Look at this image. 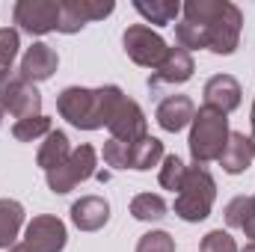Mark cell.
<instances>
[{"instance_id": "cell-4", "label": "cell", "mask_w": 255, "mask_h": 252, "mask_svg": "<svg viewBox=\"0 0 255 252\" xmlns=\"http://www.w3.org/2000/svg\"><path fill=\"white\" fill-rule=\"evenodd\" d=\"M217 199V181L205 166H187V178L175 196V214L184 223H202L211 217Z\"/></svg>"}, {"instance_id": "cell-14", "label": "cell", "mask_w": 255, "mask_h": 252, "mask_svg": "<svg viewBox=\"0 0 255 252\" xmlns=\"http://www.w3.org/2000/svg\"><path fill=\"white\" fill-rule=\"evenodd\" d=\"M57 65H60L57 51H54L51 45H45V42H36V45L27 48V54L21 57V77L30 80V83H39V80L54 77Z\"/></svg>"}, {"instance_id": "cell-27", "label": "cell", "mask_w": 255, "mask_h": 252, "mask_svg": "<svg viewBox=\"0 0 255 252\" xmlns=\"http://www.w3.org/2000/svg\"><path fill=\"white\" fill-rule=\"evenodd\" d=\"M136 252H175V238L169 232H145L136 244Z\"/></svg>"}, {"instance_id": "cell-36", "label": "cell", "mask_w": 255, "mask_h": 252, "mask_svg": "<svg viewBox=\"0 0 255 252\" xmlns=\"http://www.w3.org/2000/svg\"><path fill=\"white\" fill-rule=\"evenodd\" d=\"M253 199H255V196H253Z\"/></svg>"}, {"instance_id": "cell-29", "label": "cell", "mask_w": 255, "mask_h": 252, "mask_svg": "<svg viewBox=\"0 0 255 252\" xmlns=\"http://www.w3.org/2000/svg\"><path fill=\"white\" fill-rule=\"evenodd\" d=\"M83 27H86V24L65 6V0H60V27H57V30L65 33V36H71V33H77V30H83Z\"/></svg>"}, {"instance_id": "cell-17", "label": "cell", "mask_w": 255, "mask_h": 252, "mask_svg": "<svg viewBox=\"0 0 255 252\" xmlns=\"http://www.w3.org/2000/svg\"><path fill=\"white\" fill-rule=\"evenodd\" d=\"M253 157H255L253 136H247V133H241V130L229 133V142H226V148H223V154H220L223 169H226L229 175H241V172H247V166L253 163Z\"/></svg>"}, {"instance_id": "cell-3", "label": "cell", "mask_w": 255, "mask_h": 252, "mask_svg": "<svg viewBox=\"0 0 255 252\" xmlns=\"http://www.w3.org/2000/svg\"><path fill=\"white\" fill-rule=\"evenodd\" d=\"M229 116L223 110H214L208 104H202L196 110L190 122V157L196 160V166H205L211 160H220L226 142H229Z\"/></svg>"}, {"instance_id": "cell-16", "label": "cell", "mask_w": 255, "mask_h": 252, "mask_svg": "<svg viewBox=\"0 0 255 252\" xmlns=\"http://www.w3.org/2000/svg\"><path fill=\"white\" fill-rule=\"evenodd\" d=\"M193 116H196V107H193V101L187 95H169V98H163L157 104V113H154L157 125L163 127V130H169V133H178L181 127H187L193 122Z\"/></svg>"}, {"instance_id": "cell-19", "label": "cell", "mask_w": 255, "mask_h": 252, "mask_svg": "<svg viewBox=\"0 0 255 252\" xmlns=\"http://www.w3.org/2000/svg\"><path fill=\"white\" fill-rule=\"evenodd\" d=\"M24 226V208L15 199H0V250H12Z\"/></svg>"}, {"instance_id": "cell-13", "label": "cell", "mask_w": 255, "mask_h": 252, "mask_svg": "<svg viewBox=\"0 0 255 252\" xmlns=\"http://www.w3.org/2000/svg\"><path fill=\"white\" fill-rule=\"evenodd\" d=\"M202 95H205V104H208V107L223 110V113L229 116L232 110L241 107V95H244V92H241V83H238L232 74H214V77L205 83Z\"/></svg>"}, {"instance_id": "cell-21", "label": "cell", "mask_w": 255, "mask_h": 252, "mask_svg": "<svg viewBox=\"0 0 255 252\" xmlns=\"http://www.w3.org/2000/svg\"><path fill=\"white\" fill-rule=\"evenodd\" d=\"M130 214H133V220L154 223V220H163L166 217V202L157 193H139V196L130 199Z\"/></svg>"}, {"instance_id": "cell-1", "label": "cell", "mask_w": 255, "mask_h": 252, "mask_svg": "<svg viewBox=\"0 0 255 252\" xmlns=\"http://www.w3.org/2000/svg\"><path fill=\"white\" fill-rule=\"evenodd\" d=\"M184 21L205 27L208 33V51L229 57L238 51L241 42V27H244V12L229 3V0H187L181 6Z\"/></svg>"}, {"instance_id": "cell-5", "label": "cell", "mask_w": 255, "mask_h": 252, "mask_svg": "<svg viewBox=\"0 0 255 252\" xmlns=\"http://www.w3.org/2000/svg\"><path fill=\"white\" fill-rule=\"evenodd\" d=\"M104 163L113 169H136L145 172L151 166H157L163 160V142L157 136H142L136 142H119V139H107L104 142Z\"/></svg>"}, {"instance_id": "cell-6", "label": "cell", "mask_w": 255, "mask_h": 252, "mask_svg": "<svg viewBox=\"0 0 255 252\" xmlns=\"http://www.w3.org/2000/svg\"><path fill=\"white\" fill-rule=\"evenodd\" d=\"M122 45H125V54L142 68H157V65L166 60L169 48L163 42L160 33H154L151 27L145 24H130L122 36Z\"/></svg>"}, {"instance_id": "cell-24", "label": "cell", "mask_w": 255, "mask_h": 252, "mask_svg": "<svg viewBox=\"0 0 255 252\" xmlns=\"http://www.w3.org/2000/svg\"><path fill=\"white\" fill-rule=\"evenodd\" d=\"M18 48H21V36H18V30H12V27H0V83L9 77L12 63H15V57H18Z\"/></svg>"}, {"instance_id": "cell-18", "label": "cell", "mask_w": 255, "mask_h": 252, "mask_svg": "<svg viewBox=\"0 0 255 252\" xmlns=\"http://www.w3.org/2000/svg\"><path fill=\"white\" fill-rule=\"evenodd\" d=\"M68 157H71V145H68V136H65L63 130H51V133L45 136V142L39 145L36 163H39L45 172H51V169L63 166Z\"/></svg>"}, {"instance_id": "cell-12", "label": "cell", "mask_w": 255, "mask_h": 252, "mask_svg": "<svg viewBox=\"0 0 255 252\" xmlns=\"http://www.w3.org/2000/svg\"><path fill=\"white\" fill-rule=\"evenodd\" d=\"M196 71L193 65V57L184 51V48H169L166 60L154 68V74L148 77V86L157 89V86H175V83H187Z\"/></svg>"}, {"instance_id": "cell-7", "label": "cell", "mask_w": 255, "mask_h": 252, "mask_svg": "<svg viewBox=\"0 0 255 252\" xmlns=\"http://www.w3.org/2000/svg\"><path fill=\"white\" fill-rule=\"evenodd\" d=\"M95 166H98L95 148H92V145H80V148L71 151V157L65 160L63 166L45 172V175H48V187L54 190V193H68V190L77 187L80 181L92 178V175H95Z\"/></svg>"}, {"instance_id": "cell-11", "label": "cell", "mask_w": 255, "mask_h": 252, "mask_svg": "<svg viewBox=\"0 0 255 252\" xmlns=\"http://www.w3.org/2000/svg\"><path fill=\"white\" fill-rule=\"evenodd\" d=\"M107 130H110V139L136 142V139L148 136V122H145V113L139 110V104L130 101L128 95H122V101L116 104V110L107 122Z\"/></svg>"}, {"instance_id": "cell-20", "label": "cell", "mask_w": 255, "mask_h": 252, "mask_svg": "<svg viewBox=\"0 0 255 252\" xmlns=\"http://www.w3.org/2000/svg\"><path fill=\"white\" fill-rule=\"evenodd\" d=\"M133 9L148 21V24H172L181 12V3L178 0H133Z\"/></svg>"}, {"instance_id": "cell-34", "label": "cell", "mask_w": 255, "mask_h": 252, "mask_svg": "<svg viewBox=\"0 0 255 252\" xmlns=\"http://www.w3.org/2000/svg\"><path fill=\"white\" fill-rule=\"evenodd\" d=\"M253 148H255V130H253Z\"/></svg>"}, {"instance_id": "cell-22", "label": "cell", "mask_w": 255, "mask_h": 252, "mask_svg": "<svg viewBox=\"0 0 255 252\" xmlns=\"http://www.w3.org/2000/svg\"><path fill=\"white\" fill-rule=\"evenodd\" d=\"M65 6H68L83 24H89V21H101V18H107V15L116 9L113 0H65Z\"/></svg>"}, {"instance_id": "cell-9", "label": "cell", "mask_w": 255, "mask_h": 252, "mask_svg": "<svg viewBox=\"0 0 255 252\" xmlns=\"http://www.w3.org/2000/svg\"><path fill=\"white\" fill-rule=\"evenodd\" d=\"M65 241H68V235H65L63 220L54 217V214H39L27 226L21 250L24 252H63Z\"/></svg>"}, {"instance_id": "cell-30", "label": "cell", "mask_w": 255, "mask_h": 252, "mask_svg": "<svg viewBox=\"0 0 255 252\" xmlns=\"http://www.w3.org/2000/svg\"><path fill=\"white\" fill-rule=\"evenodd\" d=\"M241 232H244L247 238H253V244H255V199L250 202V208H247V217H244V223H241Z\"/></svg>"}, {"instance_id": "cell-35", "label": "cell", "mask_w": 255, "mask_h": 252, "mask_svg": "<svg viewBox=\"0 0 255 252\" xmlns=\"http://www.w3.org/2000/svg\"><path fill=\"white\" fill-rule=\"evenodd\" d=\"M0 119H3V113H0Z\"/></svg>"}, {"instance_id": "cell-31", "label": "cell", "mask_w": 255, "mask_h": 252, "mask_svg": "<svg viewBox=\"0 0 255 252\" xmlns=\"http://www.w3.org/2000/svg\"><path fill=\"white\" fill-rule=\"evenodd\" d=\"M238 252H255V244H247L244 250H238Z\"/></svg>"}, {"instance_id": "cell-32", "label": "cell", "mask_w": 255, "mask_h": 252, "mask_svg": "<svg viewBox=\"0 0 255 252\" xmlns=\"http://www.w3.org/2000/svg\"><path fill=\"white\" fill-rule=\"evenodd\" d=\"M250 122H253V130H255V101H253V116H250Z\"/></svg>"}, {"instance_id": "cell-28", "label": "cell", "mask_w": 255, "mask_h": 252, "mask_svg": "<svg viewBox=\"0 0 255 252\" xmlns=\"http://www.w3.org/2000/svg\"><path fill=\"white\" fill-rule=\"evenodd\" d=\"M199 252H238V244H235V238H232L229 232L214 229V232H208V235L202 238Z\"/></svg>"}, {"instance_id": "cell-23", "label": "cell", "mask_w": 255, "mask_h": 252, "mask_svg": "<svg viewBox=\"0 0 255 252\" xmlns=\"http://www.w3.org/2000/svg\"><path fill=\"white\" fill-rule=\"evenodd\" d=\"M54 127H51V119L48 116H27V119H18L15 125H12V136L15 139H21V142H33V139H39V136H48Z\"/></svg>"}, {"instance_id": "cell-33", "label": "cell", "mask_w": 255, "mask_h": 252, "mask_svg": "<svg viewBox=\"0 0 255 252\" xmlns=\"http://www.w3.org/2000/svg\"><path fill=\"white\" fill-rule=\"evenodd\" d=\"M6 252H24V250H21V244H15L12 250H6Z\"/></svg>"}, {"instance_id": "cell-8", "label": "cell", "mask_w": 255, "mask_h": 252, "mask_svg": "<svg viewBox=\"0 0 255 252\" xmlns=\"http://www.w3.org/2000/svg\"><path fill=\"white\" fill-rule=\"evenodd\" d=\"M0 113H12L15 122L27 119V116H39L42 113L39 89L30 80H24L21 74L18 77H6L0 83Z\"/></svg>"}, {"instance_id": "cell-25", "label": "cell", "mask_w": 255, "mask_h": 252, "mask_svg": "<svg viewBox=\"0 0 255 252\" xmlns=\"http://www.w3.org/2000/svg\"><path fill=\"white\" fill-rule=\"evenodd\" d=\"M187 178V166L178 154H163V166H160V187L163 190H181Z\"/></svg>"}, {"instance_id": "cell-2", "label": "cell", "mask_w": 255, "mask_h": 252, "mask_svg": "<svg viewBox=\"0 0 255 252\" xmlns=\"http://www.w3.org/2000/svg\"><path fill=\"white\" fill-rule=\"evenodd\" d=\"M122 95L125 92L119 86H98V89L68 86L57 95V110L68 125L80 130H98V127H107Z\"/></svg>"}, {"instance_id": "cell-15", "label": "cell", "mask_w": 255, "mask_h": 252, "mask_svg": "<svg viewBox=\"0 0 255 252\" xmlns=\"http://www.w3.org/2000/svg\"><path fill=\"white\" fill-rule=\"evenodd\" d=\"M110 220V205L101 196H83L71 205V223L80 232H98Z\"/></svg>"}, {"instance_id": "cell-10", "label": "cell", "mask_w": 255, "mask_h": 252, "mask_svg": "<svg viewBox=\"0 0 255 252\" xmlns=\"http://www.w3.org/2000/svg\"><path fill=\"white\" fill-rule=\"evenodd\" d=\"M12 18L21 30L33 36L54 33L60 27V0H18Z\"/></svg>"}, {"instance_id": "cell-26", "label": "cell", "mask_w": 255, "mask_h": 252, "mask_svg": "<svg viewBox=\"0 0 255 252\" xmlns=\"http://www.w3.org/2000/svg\"><path fill=\"white\" fill-rule=\"evenodd\" d=\"M175 39H178V48H184L187 54H190V51H199V48H208V33H205V27L190 24V21L175 24Z\"/></svg>"}]
</instances>
